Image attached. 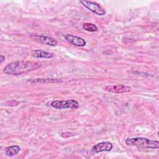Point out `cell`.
I'll return each mask as SVG.
<instances>
[{
  "label": "cell",
  "mask_w": 159,
  "mask_h": 159,
  "mask_svg": "<svg viewBox=\"0 0 159 159\" xmlns=\"http://www.w3.org/2000/svg\"><path fill=\"white\" fill-rule=\"evenodd\" d=\"M59 80L57 79H36L35 80H32V82L34 83H56L58 82Z\"/></svg>",
  "instance_id": "7c38bea8"
},
{
  "label": "cell",
  "mask_w": 159,
  "mask_h": 159,
  "mask_svg": "<svg viewBox=\"0 0 159 159\" xmlns=\"http://www.w3.org/2000/svg\"><path fill=\"white\" fill-rule=\"evenodd\" d=\"M51 106L58 109H77L79 107V103L75 99H67L63 101L55 100L52 101Z\"/></svg>",
  "instance_id": "3957f363"
},
{
  "label": "cell",
  "mask_w": 159,
  "mask_h": 159,
  "mask_svg": "<svg viewBox=\"0 0 159 159\" xmlns=\"http://www.w3.org/2000/svg\"><path fill=\"white\" fill-rule=\"evenodd\" d=\"M83 29L88 32H96L98 30V27L96 25L91 23H84L83 24Z\"/></svg>",
  "instance_id": "8fae6325"
},
{
  "label": "cell",
  "mask_w": 159,
  "mask_h": 159,
  "mask_svg": "<svg viewBox=\"0 0 159 159\" xmlns=\"http://www.w3.org/2000/svg\"><path fill=\"white\" fill-rule=\"evenodd\" d=\"M20 150V148L18 145H12L7 147L5 148V154L8 157H12L17 155Z\"/></svg>",
  "instance_id": "30bf717a"
},
{
  "label": "cell",
  "mask_w": 159,
  "mask_h": 159,
  "mask_svg": "<svg viewBox=\"0 0 159 159\" xmlns=\"http://www.w3.org/2000/svg\"><path fill=\"white\" fill-rule=\"evenodd\" d=\"M32 38L35 39L36 41H38L40 43L44 45H47L55 46L58 43L57 40L55 38L48 37V36L36 35H34Z\"/></svg>",
  "instance_id": "8992f818"
},
{
  "label": "cell",
  "mask_w": 159,
  "mask_h": 159,
  "mask_svg": "<svg viewBox=\"0 0 159 159\" xmlns=\"http://www.w3.org/2000/svg\"><path fill=\"white\" fill-rule=\"evenodd\" d=\"M102 89L106 92L121 94L130 92L132 89V87L125 85V84H114V85H107L104 86Z\"/></svg>",
  "instance_id": "277c9868"
},
{
  "label": "cell",
  "mask_w": 159,
  "mask_h": 159,
  "mask_svg": "<svg viewBox=\"0 0 159 159\" xmlns=\"http://www.w3.org/2000/svg\"><path fill=\"white\" fill-rule=\"evenodd\" d=\"M40 64L29 61H16L6 65L3 70L5 74L9 75H19L37 69Z\"/></svg>",
  "instance_id": "6da1fadb"
},
{
  "label": "cell",
  "mask_w": 159,
  "mask_h": 159,
  "mask_svg": "<svg viewBox=\"0 0 159 159\" xmlns=\"http://www.w3.org/2000/svg\"><path fill=\"white\" fill-rule=\"evenodd\" d=\"M80 2L83 5V6L86 7L90 11L98 16H101L105 15L106 14L105 9L95 2L89 1H80Z\"/></svg>",
  "instance_id": "5b68a950"
},
{
  "label": "cell",
  "mask_w": 159,
  "mask_h": 159,
  "mask_svg": "<svg viewBox=\"0 0 159 159\" xmlns=\"http://www.w3.org/2000/svg\"><path fill=\"white\" fill-rule=\"evenodd\" d=\"M65 38L70 43L77 47H84L86 44V41L83 39L76 35L68 34L65 35Z\"/></svg>",
  "instance_id": "ba28073f"
},
{
  "label": "cell",
  "mask_w": 159,
  "mask_h": 159,
  "mask_svg": "<svg viewBox=\"0 0 159 159\" xmlns=\"http://www.w3.org/2000/svg\"><path fill=\"white\" fill-rule=\"evenodd\" d=\"M113 147L112 143L109 142H102L96 144L92 148V151L94 153H99L102 152H110Z\"/></svg>",
  "instance_id": "52a82bcc"
},
{
  "label": "cell",
  "mask_w": 159,
  "mask_h": 159,
  "mask_svg": "<svg viewBox=\"0 0 159 159\" xmlns=\"http://www.w3.org/2000/svg\"><path fill=\"white\" fill-rule=\"evenodd\" d=\"M4 60H5V57L3 55H1V64H2Z\"/></svg>",
  "instance_id": "5bb4252c"
},
{
  "label": "cell",
  "mask_w": 159,
  "mask_h": 159,
  "mask_svg": "<svg viewBox=\"0 0 159 159\" xmlns=\"http://www.w3.org/2000/svg\"><path fill=\"white\" fill-rule=\"evenodd\" d=\"M125 143L129 146H134L140 148L157 149L159 147L158 140H150L143 137L128 138L125 140Z\"/></svg>",
  "instance_id": "7a4b0ae2"
},
{
  "label": "cell",
  "mask_w": 159,
  "mask_h": 159,
  "mask_svg": "<svg viewBox=\"0 0 159 159\" xmlns=\"http://www.w3.org/2000/svg\"><path fill=\"white\" fill-rule=\"evenodd\" d=\"M31 55L35 58H52L54 57L55 54L53 53L45 52L42 50H33L31 52Z\"/></svg>",
  "instance_id": "9c48e42d"
},
{
  "label": "cell",
  "mask_w": 159,
  "mask_h": 159,
  "mask_svg": "<svg viewBox=\"0 0 159 159\" xmlns=\"http://www.w3.org/2000/svg\"><path fill=\"white\" fill-rule=\"evenodd\" d=\"M19 103H20V102H19V101H16V100H12V101L7 102L6 104L7 106H14L18 105Z\"/></svg>",
  "instance_id": "4fadbf2b"
}]
</instances>
